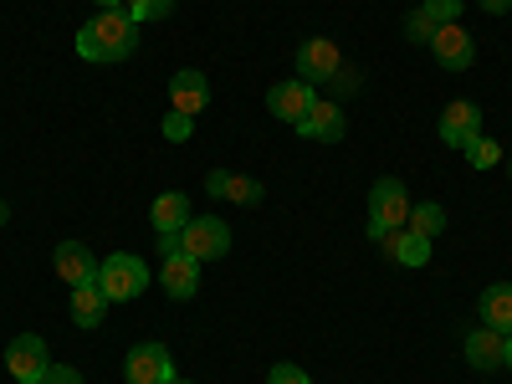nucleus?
Instances as JSON below:
<instances>
[{
    "instance_id": "423d86ee",
    "label": "nucleus",
    "mask_w": 512,
    "mask_h": 384,
    "mask_svg": "<svg viewBox=\"0 0 512 384\" xmlns=\"http://www.w3.org/2000/svg\"><path fill=\"white\" fill-rule=\"evenodd\" d=\"M338 72H344V57H338V47L328 36H308L303 47H297V77L308 82V88H318V82H333Z\"/></svg>"
},
{
    "instance_id": "2eb2a0df",
    "label": "nucleus",
    "mask_w": 512,
    "mask_h": 384,
    "mask_svg": "<svg viewBox=\"0 0 512 384\" xmlns=\"http://www.w3.org/2000/svg\"><path fill=\"white\" fill-rule=\"evenodd\" d=\"M149 221H154V236H180V231L190 226V195H180V190L154 195Z\"/></svg>"
},
{
    "instance_id": "ddd939ff",
    "label": "nucleus",
    "mask_w": 512,
    "mask_h": 384,
    "mask_svg": "<svg viewBox=\"0 0 512 384\" xmlns=\"http://www.w3.org/2000/svg\"><path fill=\"white\" fill-rule=\"evenodd\" d=\"M297 134L313 139V144H338V139L349 134V118H344V108H338V103H313V113L297 123Z\"/></svg>"
},
{
    "instance_id": "a878e982",
    "label": "nucleus",
    "mask_w": 512,
    "mask_h": 384,
    "mask_svg": "<svg viewBox=\"0 0 512 384\" xmlns=\"http://www.w3.org/2000/svg\"><path fill=\"white\" fill-rule=\"evenodd\" d=\"M420 11L436 26H446V21H461V0H420Z\"/></svg>"
},
{
    "instance_id": "a211bd4d",
    "label": "nucleus",
    "mask_w": 512,
    "mask_h": 384,
    "mask_svg": "<svg viewBox=\"0 0 512 384\" xmlns=\"http://www.w3.org/2000/svg\"><path fill=\"white\" fill-rule=\"evenodd\" d=\"M103 313H108V297H103V287H98V282L72 287V323H77V328H98V323H103Z\"/></svg>"
},
{
    "instance_id": "72a5a7b5",
    "label": "nucleus",
    "mask_w": 512,
    "mask_h": 384,
    "mask_svg": "<svg viewBox=\"0 0 512 384\" xmlns=\"http://www.w3.org/2000/svg\"><path fill=\"white\" fill-rule=\"evenodd\" d=\"M6 221H11V205H6V200H0V226H6Z\"/></svg>"
},
{
    "instance_id": "6ab92c4d",
    "label": "nucleus",
    "mask_w": 512,
    "mask_h": 384,
    "mask_svg": "<svg viewBox=\"0 0 512 384\" xmlns=\"http://www.w3.org/2000/svg\"><path fill=\"white\" fill-rule=\"evenodd\" d=\"M405 231H415V236H441L446 231V210L436 205V200H420V205H410V221H405Z\"/></svg>"
},
{
    "instance_id": "bb28decb",
    "label": "nucleus",
    "mask_w": 512,
    "mask_h": 384,
    "mask_svg": "<svg viewBox=\"0 0 512 384\" xmlns=\"http://www.w3.org/2000/svg\"><path fill=\"white\" fill-rule=\"evenodd\" d=\"M267 384H313V379H308V369H297V364H272Z\"/></svg>"
},
{
    "instance_id": "f03ea898",
    "label": "nucleus",
    "mask_w": 512,
    "mask_h": 384,
    "mask_svg": "<svg viewBox=\"0 0 512 384\" xmlns=\"http://www.w3.org/2000/svg\"><path fill=\"white\" fill-rule=\"evenodd\" d=\"M98 287H103L108 303H134V297L149 287V267L134 251H113V256L98 262Z\"/></svg>"
},
{
    "instance_id": "7c9ffc66",
    "label": "nucleus",
    "mask_w": 512,
    "mask_h": 384,
    "mask_svg": "<svg viewBox=\"0 0 512 384\" xmlns=\"http://www.w3.org/2000/svg\"><path fill=\"white\" fill-rule=\"evenodd\" d=\"M159 241V256H175L180 251V236H154Z\"/></svg>"
},
{
    "instance_id": "c9c22d12",
    "label": "nucleus",
    "mask_w": 512,
    "mask_h": 384,
    "mask_svg": "<svg viewBox=\"0 0 512 384\" xmlns=\"http://www.w3.org/2000/svg\"><path fill=\"white\" fill-rule=\"evenodd\" d=\"M16 384H41V379H16Z\"/></svg>"
},
{
    "instance_id": "4be33fe9",
    "label": "nucleus",
    "mask_w": 512,
    "mask_h": 384,
    "mask_svg": "<svg viewBox=\"0 0 512 384\" xmlns=\"http://www.w3.org/2000/svg\"><path fill=\"white\" fill-rule=\"evenodd\" d=\"M461 154H466V164H472V169H492V164H502V149H497L492 139H482V134L466 144Z\"/></svg>"
},
{
    "instance_id": "c756f323",
    "label": "nucleus",
    "mask_w": 512,
    "mask_h": 384,
    "mask_svg": "<svg viewBox=\"0 0 512 384\" xmlns=\"http://www.w3.org/2000/svg\"><path fill=\"white\" fill-rule=\"evenodd\" d=\"M482 11H487V16H507L512 0H482Z\"/></svg>"
},
{
    "instance_id": "393cba45",
    "label": "nucleus",
    "mask_w": 512,
    "mask_h": 384,
    "mask_svg": "<svg viewBox=\"0 0 512 384\" xmlns=\"http://www.w3.org/2000/svg\"><path fill=\"white\" fill-rule=\"evenodd\" d=\"M262 180H246V175H231V195L226 200H236V205H262Z\"/></svg>"
},
{
    "instance_id": "4468645a",
    "label": "nucleus",
    "mask_w": 512,
    "mask_h": 384,
    "mask_svg": "<svg viewBox=\"0 0 512 384\" xmlns=\"http://www.w3.org/2000/svg\"><path fill=\"white\" fill-rule=\"evenodd\" d=\"M205 103H210V82H205V72H195V67H185V72H175L169 77V108H180V113H205Z\"/></svg>"
},
{
    "instance_id": "7ed1b4c3",
    "label": "nucleus",
    "mask_w": 512,
    "mask_h": 384,
    "mask_svg": "<svg viewBox=\"0 0 512 384\" xmlns=\"http://www.w3.org/2000/svg\"><path fill=\"white\" fill-rule=\"evenodd\" d=\"M410 190L395 180V175H379L374 190H369V226H384V231H405L410 221Z\"/></svg>"
},
{
    "instance_id": "f704fd0d",
    "label": "nucleus",
    "mask_w": 512,
    "mask_h": 384,
    "mask_svg": "<svg viewBox=\"0 0 512 384\" xmlns=\"http://www.w3.org/2000/svg\"><path fill=\"white\" fill-rule=\"evenodd\" d=\"M169 384H195V379H180V374H175V379H169Z\"/></svg>"
},
{
    "instance_id": "0eeeda50",
    "label": "nucleus",
    "mask_w": 512,
    "mask_h": 384,
    "mask_svg": "<svg viewBox=\"0 0 512 384\" xmlns=\"http://www.w3.org/2000/svg\"><path fill=\"white\" fill-rule=\"evenodd\" d=\"M431 52H436V62L446 67V72H466L477 62V41H472V31H466L461 21H446V26H436V36H431Z\"/></svg>"
},
{
    "instance_id": "9d476101",
    "label": "nucleus",
    "mask_w": 512,
    "mask_h": 384,
    "mask_svg": "<svg viewBox=\"0 0 512 384\" xmlns=\"http://www.w3.org/2000/svg\"><path fill=\"white\" fill-rule=\"evenodd\" d=\"M477 134H482V108L466 103V98H456V103L441 113V144H446V149H466Z\"/></svg>"
},
{
    "instance_id": "f8f14e48",
    "label": "nucleus",
    "mask_w": 512,
    "mask_h": 384,
    "mask_svg": "<svg viewBox=\"0 0 512 384\" xmlns=\"http://www.w3.org/2000/svg\"><path fill=\"white\" fill-rule=\"evenodd\" d=\"M159 287H164L169 297H175V303L195 297V292H200V262H195V256H185V251L164 256V267H159Z\"/></svg>"
},
{
    "instance_id": "aec40b11",
    "label": "nucleus",
    "mask_w": 512,
    "mask_h": 384,
    "mask_svg": "<svg viewBox=\"0 0 512 384\" xmlns=\"http://www.w3.org/2000/svg\"><path fill=\"white\" fill-rule=\"evenodd\" d=\"M395 262H400V267H425V262H431V236L400 231V241H395Z\"/></svg>"
},
{
    "instance_id": "9b49d317",
    "label": "nucleus",
    "mask_w": 512,
    "mask_h": 384,
    "mask_svg": "<svg viewBox=\"0 0 512 384\" xmlns=\"http://www.w3.org/2000/svg\"><path fill=\"white\" fill-rule=\"evenodd\" d=\"M52 262H57V277H62L67 287H88V282H98V262H93V251L82 246V241H57Z\"/></svg>"
},
{
    "instance_id": "412c9836",
    "label": "nucleus",
    "mask_w": 512,
    "mask_h": 384,
    "mask_svg": "<svg viewBox=\"0 0 512 384\" xmlns=\"http://www.w3.org/2000/svg\"><path fill=\"white\" fill-rule=\"evenodd\" d=\"M123 11L134 16V26H144V21H164V16H175V0H123Z\"/></svg>"
},
{
    "instance_id": "cd10ccee",
    "label": "nucleus",
    "mask_w": 512,
    "mask_h": 384,
    "mask_svg": "<svg viewBox=\"0 0 512 384\" xmlns=\"http://www.w3.org/2000/svg\"><path fill=\"white\" fill-rule=\"evenodd\" d=\"M205 190L226 200V195H231V169H210V175H205Z\"/></svg>"
},
{
    "instance_id": "b1692460",
    "label": "nucleus",
    "mask_w": 512,
    "mask_h": 384,
    "mask_svg": "<svg viewBox=\"0 0 512 384\" xmlns=\"http://www.w3.org/2000/svg\"><path fill=\"white\" fill-rule=\"evenodd\" d=\"M190 134H195V118L180 113V108H169V113H164V139H169V144H185Z\"/></svg>"
},
{
    "instance_id": "1a4fd4ad",
    "label": "nucleus",
    "mask_w": 512,
    "mask_h": 384,
    "mask_svg": "<svg viewBox=\"0 0 512 384\" xmlns=\"http://www.w3.org/2000/svg\"><path fill=\"white\" fill-rule=\"evenodd\" d=\"M313 103H318V93L308 88L303 77H287V82H277V88L267 93V113L282 118V123H303L313 113Z\"/></svg>"
},
{
    "instance_id": "e433bc0d",
    "label": "nucleus",
    "mask_w": 512,
    "mask_h": 384,
    "mask_svg": "<svg viewBox=\"0 0 512 384\" xmlns=\"http://www.w3.org/2000/svg\"><path fill=\"white\" fill-rule=\"evenodd\" d=\"M507 175H512V159H507Z\"/></svg>"
},
{
    "instance_id": "6e6552de",
    "label": "nucleus",
    "mask_w": 512,
    "mask_h": 384,
    "mask_svg": "<svg viewBox=\"0 0 512 384\" xmlns=\"http://www.w3.org/2000/svg\"><path fill=\"white\" fill-rule=\"evenodd\" d=\"M6 369H11V379H47L52 354H47V344H41L36 333H16L6 344Z\"/></svg>"
},
{
    "instance_id": "5701e85b",
    "label": "nucleus",
    "mask_w": 512,
    "mask_h": 384,
    "mask_svg": "<svg viewBox=\"0 0 512 384\" xmlns=\"http://www.w3.org/2000/svg\"><path fill=\"white\" fill-rule=\"evenodd\" d=\"M431 36H436V21L425 16V11H410V16H405V41H415V47H431Z\"/></svg>"
},
{
    "instance_id": "c85d7f7f",
    "label": "nucleus",
    "mask_w": 512,
    "mask_h": 384,
    "mask_svg": "<svg viewBox=\"0 0 512 384\" xmlns=\"http://www.w3.org/2000/svg\"><path fill=\"white\" fill-rule=\"evenodd\" d=\"M41 384H82V374H77L72 364H52V369H47V379H41Z\"/></svg>"
},
{
    "instance_id": "39448f33",
    "label": "nucleus",
    "mask_w": 512,
    "mask_h": 384,
    "mask_svg": "<svg viewBox=\"0 0 512 384\" xmlns=\"http://www.w3.org/2000/svg\"><path fill=\"white\" fill-rule=\"evenodd\" d=\"M123 379L128 384H169L175 379V354L164 344H134L123 359Z\"/></svg>"
},
{
    "instance_id": "473e14b6",
    "label": "nucleus",
    "mask_w": 512,
    "mask_h": 384,
    "mask_svg": "<svg viewBox=\"0 0 512 384\" xmlns=\"http://www.w3.org/2000/svg\"><path fill=\"white\" fill-rule=\"evenodd\" d=\"M98 11H123V0H93Z\"/></svg>"
},
{
    "instance_id": "f3484780",
    "label": "nucleus",
    "mask_w": 512,
    "mask_h": 384,
    "mask_svg": "<svg viewBox=\"0 0 512 384\" xmlns=\"http://www.w3.org/2000/svg\"><path fill=\"white\" fill-rule=\"evenodd\" d=\"M477 318H482L487 328H497L502 338L512 333V282H497V287H487V292H482Z\"/></svg>"
},
{
    "instance_id": "2f4dec72",
    "label": "nucleus",
    "mask_w": 512,
    "mask_h": 384,
    "mask_svg": "<svg viewBox=\"0 0 512 384\" xmlns=\"http://www.w3.org/2000/svg\"><path fill=\"white\" fill-rule=\"evenodd\" d=\"M502 369H512V333L502 338Z\"/></svg>"
},
{
    "instance_id": "20e7f679",
    "label": "nucleus",
    "mask_w": 512,
    "mask_h": 384,
    "mask_svg": "<svg viewBox=\"0 0 512 384\" xmlns=\"http://www.w3.org/2000/svg\"><path fill=\"white\" fill-rule=\"evenodd\" d=\"M180 251L195 256V262H216V256L231 251V226L216 216H190V226L180 231Z\"/></svg>"
},
{
    "instance_id": "f257e3e1",
    "label": "nucleus",
    "mask_w": 512,
    "mask_h": 384,
    "mask_svg": "<svg viewBox=\"0 0 512 384\" xmlns=\"http://www.w3.org/2000/svg\"><path fill=\"white\" fill-rule=\"evenodd\" d=\"M139 52V26L128 11H98L77 31V57L82 62H128Z\"/></svg>"
},
{
    "instance_id": "dca6fc26",
    "label": "nucleus",
    "mask_w": 512,
    "mask_h": 384,
    "mask_svg": "<svg viewBox=\"0 0 512 384\" xmlns=\"http://www.w3.org/2000/svg\"><path fill=\"white\" fill-rule=\"evenodd\" d=\"M461 349H466V364L472 369H497L502 364V333L482 323V328H472L461 338Z\"/></svg>"
}]
</instances>
